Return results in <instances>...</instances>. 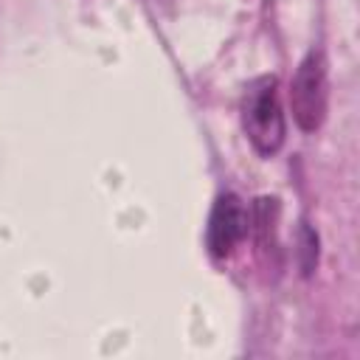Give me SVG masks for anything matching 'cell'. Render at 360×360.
<instances>
[{"label": "cell", "instance_id": "6da1fadb", "mask_svg": "<svg viewBox=\"0 0 360 360\" xmlns=\"http://www.w3.org/2000/svg\"><path fill=\"white\" fill-rule=\"evenodd\" d=\"M242 127L262 158H270L281 149L287 124L276 93V76H262L259 82L250 84L242 107Z\"/></svg>", "mask_w": 360, "mask_h": 360}, {"label": "cell", "instance_id": "3957f363", "mask_svg": "<svg viewBox=\"0 0 360 360\" xmlns=\"http://www.w3.org/2000/svg\"><path fill=\"white\" fill-rule=\"evenodd\" d=\"M250 228H253V222H250V214L242 205V200L236 194H219L211 208L208 228H205L208 253L214 259H228L239 248V242L250 233Z\"/></svg>", "mask_w": 360, "mask_h": 360}, {"label": "cell", "instance_id": "277c9868", "mask_svg": "<svg viewBox=\"0 0 360 360\" xmlns=\"http://www.w3.org/2000/svg\"><path fill=\"white\" fill-rule=\"evenodd\" d=\"M301 267H304V276H309L312 273V267H315V262H318V236H315V231L312 228H301Z\"/></svg>", "mask_w": 360, "mask_h": 360}, {"label": "cell", "instance_id": "7a4b0ae2", "mask_svg": "<svg viewBox=\"0 0 360 360\" xmlns=\"http://www.w3.org/2000/svg\"><path fill=\"white\" fill-rule=\"evenodd\" d=\"M326 104H329L326 59L321 51H309L295 68V76L290 82V107L298 129L315 132L326 118Z\"/></svg>", "mask_w": 360, "mask_h": 360}]
</instances>
